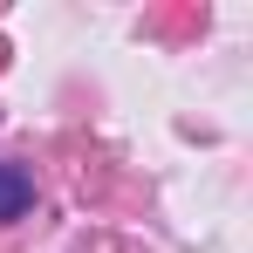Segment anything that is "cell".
<instances>
[{"label":"cell","instance_id":"obj_1","mask_svg":"<svg viewBox=\"0 0 253 253\" xmlns=\"http://www.w3.org/2000/svg\"><path fill=\"white\" fill-rule=\"evenodd\" d=\"M28 206H35V178H28L21 165H0V226L21 219Z\"/></svg>","mask_w":253,"mask_h":253}]
</instances>
